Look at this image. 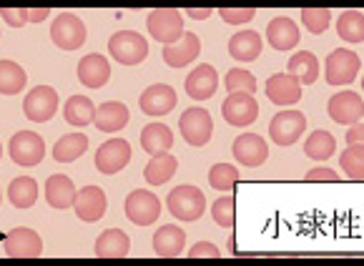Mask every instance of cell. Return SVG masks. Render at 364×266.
Masks as SVG:
<instances>
[{
    "mask_svg": "<svg viewBox=\"0 0 364 266\" xmlns=\"http://www.w3.org/2000/svg\"><path fill=\"white\" fill-rule=\"evenodd\" d=\"M108 53L121 65H139L149 55V43L136 31H118L108 41Z\"/></svg>",
    "mask_w": 364,
    "mask_h": 266,
    "instance_id": "cell-1",
    "label": "cell"
},
{
    "mask_svg": "<svg viewBox=\"0 0 364 266\" xmlns=\"http://www.w3.org/2000/svg\"><path fill=\"white\" fill-rule=\"evenodd\" d=\"M149 33L154 41H159L161 46H173L183 38V16L176 8H159V11L149 13Z\"/></svg>",
    "mask_w": 364,
    "mask_h": 266,
    "instance_id": "cell-2",
    "label": "cell"
},
{
    "mask_svg": "<svg viewBox=\"0 0 364 266\" xmlns=\"http://www.w3.org/2000/svg\"><path fill=\"white\" fill-rule=\"evenodd\" d=\"M166 206L178 221H198L204 216L206 196L196 186H176L166 198Z\"/></svg>",
    "mask_w": 364,
    "mask_h": 266,
    "instance_id": "cell-3",
    "label": "cell"
},
{
    "mask_svg": "<svg viewBox=\"0 0 364 266\" xmlns=\"http://www.w3.org/2000/svg\"><path fill=\"white\" fill-rule=\"evenodd\" d=\"M359 68H362V60L354 50L337 48L324 60V78L329 85H349L357 78Z\"/></svg>",
    "mask_w": 364,
    "mask_h": 266,
    "instance_id": "cell-4",
    "label": "cell"
},
{
    "mask_svg": "<svg viewBox=\"0 0 364 266\" xmlns=\"http://www.w3.org/2000/svg\"><path fill=\"white\" fill-rule=\"evenodd\" d=\"M178 128H181V136L186 144L191 146H206L211 141V133H214V121H211V113L206 108H186L183 116L178 118Z\"/></svg>",
    "mask_w": 364,
    "mask_h": 266,
    "instance_id": "cell-5",
    "label": "cell"
},
{
    "mask_svg": "<svg viewBox=\"0 0 364 266\" xmlns=\"http://www.w3.org/2000/svg\"><path fill=\"white\" fill-rule=\"evenodd\" d=\"M50 38L60 50H78L88 38V31L78 16L73 13H60L50 26Z\"/></svg>",
    "mask_w": 364,
    "mask_h": 266,
    "instance_id": "cell-6",
    "label": "cell"
},
{
    "mask_svg": "<svg viewBox=\"0 0 364 266\" xmlns=\"http://www.w3.org/2000/svg\"><path fill=\"white\" fill-rule=\"evenodd\" d=\"M8 154L18 166H38L46 156V141L36 131H18L8 144Z\"/></svg>",
    "mask_w": 364,
    "mask_h": 266,
    "instance_id": "cell-7",
    "label": "cell"
},
{
    "mask_svg": "<svg viewBox=\"0 0 364 266\" xmlns=\"http://www.w3.org/2000/svg\"><path fill=\"white\" fill-rule=\"evenodd\" d=\"M306 131V116L301 111H282L269 123V136L277 146H291Z\"/></svg>",
    "mask_w": 364,
    "mask_h": 266,
    "instance_id": "cell-8",
    "label": "cell"
},
{
    "mask_svg": "<svg viewBox=\"0 0 364 266\" xmlns=\"http://www.w3.org/2000/svg\"><path fill=\"white\" fill-rule=\"evenodd\" d=\"M58 111V93L50 85H36L23 101V113L33 123H46Z\"/></svg>",
    "mask_w": 364,
    "mask_h": 266,
    "instance_id": "cell-9",
    "label": "cell"
},
{
    "mask_svg": "<svg viewBox=\"0 0 364 266\" xmlns=\"http://www.w3.org/2000/svg\"><path fill=\"white\" fill-rule=\"evenodd\" d=\"M124 208H126L129 221L136 226H151L156 218L161 216V201L151 191H144V188L131 191L129 196H126Z\"/></svg>",
    "mask_w": 364,
    "mask_h": 266,
    "instance_id": "cell-10",
    "label": "cell"
},
{
    "mask_svg": "<svg viewBox=\"0 0 364 266\" xmlns=\"http://www.w3.org/2000/svg\"><path fill=\"white\" fill-rule=\"evenodd\" d=\"M221 116L231 126H252L259 116V103L252 93H229V98L221 103Z\"/></svg>",
    "mask_w": 364,
    "mask_h": 266,
    "instance_id": "cell-11",
    "label": "cell"
},
{
    "mask_svg": "<svg viewBox=\"0 0 364 266\" xmlns=\"http://www.w3.org/2000/svg\"><path fill=\"white\" fill-rule=\"evenodd\" d=\"M327 113L334 123L354 126V123H359V118L364 116V101L359 93H352V91L334 93L327 103Z\"/></svg>",
    "mask_w": 364,
    "mask_h": 266,
    "instance_id": "cell-12",
    "label": "cell"
},
{
    "mask_svg": "<svg viewBox=\"0 0 364 266\" xmlns=\"http://www.w3.org/2000/svg\"><path fill=\"white\" fill-rule=\"evenodd\" d=\"M131 161V144L126 139H111L96 151V169L103 176H113Z\"/></svg>",
    "mask_w": 364,
    "mask_h": 266,
    "instance_id": "cell-13",
    "label": "cell"
},
{
    "mask_svg": "<svg viewBox=\"0 0 364 266\" xmlns=\"http://www.w3.org/2000/svg\"><path fill=\"white\" fill-rule=\"evenodd\" d=\"M75 216L80 221H86V224H96L106 216V208H108V198H106V191L98 186H83L75 196Z\"/></svg>",
    "mask_w": 364,
    "mask_h": 266,
    "instance_id": "cell-14",
    "label": "cell"
},
{
    "mask_svg": "<svg viewBox=\"0 0 364 266\" xmlns=\"http://www.w3.org/2000/svg\"><path fill=\"white\" fill-rule=\"evenodd\" d=\"M231 154H234V159L239 164L257 169L269 159V146L259 133H241V136H236L234 146H231Z\"/></svg>",
    "mask_w": 364,
    "mask_h": 266,
    "instance_id": "cell-15",
    "label": "cell"
},
{
    "mask_svg": "<svg viewBox=\"0 0 364 266\" xmlns=\"http://www.w3.org/2000/svg\"><path fill=\"white\" fill-rule=\"evenodd\" d=\"M176 91L166 83H154L149 85L139 98V106L146 116H166L176 108Z\"/></svg>",
    "mask_w": 364,
    "mask_h": 266,
    "instance_id": "cell-16",
    "label": "cell"
},
{
    "mask_svg": "<svg viewBox=\"0 0 364 266\" xmlns=\"http://www.w3.org/2000/svg\"><path fill=\"white\" fill-rule=\"evenodd\" d=\"M267 98L277 106H294L301 101V80L291 73H274L267 80Z\"/></svg>",
    "mask_w": 364,
    "mask_h": 266,
    "instance_id": "cell-17",
    "label": "cell"
},
{
    "mask_svg": "<svg viewBox=\"0 0 364 266\" xmlns=\"http://www.w3.org/2000/svg\"><path fill=\"white\" fill-rule=\"evenodd\" d=\"M219 88V73L214 65L201 63L186 75V93L193 101H209Z\"/></svg>",
    "mask_w": 364,
    "mask_h": 266,
    "instance_id": "cell-18",
    "label": "cell"
},
{
    "mask_svg": "<svg viewBox=\"0 0 364 266\" xmlns=\"http://www.w3.org/2000/svg\"><path fill=\"white\" fill-rule=\"evenodd\" d=\"M3 249H6L8 256H18V259H21V256L23 259H36V256L43 254V239H41L33 229L21 226V229H13L11 234H8Z\"/></svg>",
    "mask_w": 364,
    "mask_h": 266,
    "instance_id": "cell-19",
    "label": "cell"
},
{
    "mask_svg": "<svg viewBox=\"0 0 364 266\" xmlns=\"http://www.w3.org/2000/svg\"><path fill=\"white\" fill-rule=\"evenodd\" d=\"M201 53V41H198L196 33H183V38L173 46H164V63L171 65V68H183L191 60L198 58Z\"/></svg>",
    "mask_w": 364,
    "mask_h": 266,
    "instance_id": "cell-20",
    "label": "cell"
},
{
    "mask_svg": "<svg viewBox=\"0 0 364 266\" xmlns=\"http://www.w3.org/2000/svg\"><path fill=\"white\" fill-rule=\"evenodd\" d=\"M111 78V63L103 58L101 53H91V55H83L78 63V80L86 88H103Z\"/></svg>",
    "mask_w": 364,
    "mask_h": 266,
    "instance_id": "cell-21",
    "label": "cell"
},
{
    "mask_svg": "<svg viewBox=\"0 0 364 266\" xmlns=\"http://www.w3.org/2000/svg\"><path fill=\"white\" fill-rule=\"evenodd\" d=\"M299 38H301L299 26H296L291 18L279 16V18H274V21L267 26V41H269V46H272L274 50H291V48H296Z\"/></svg>",
    "mask_w": 364,
    "mask_h": 266,
    "instance_id": "cell-22",
    "label": "cell"
},
{
    "mask_svg": "<svg viewBox=\"0 0 364 266\" xmlns=\"http://www.w3.org/2000/svg\"><path fill=\"white\" fill-rule=\"evenodd\" d=\"M129 121H131V113H129V108H126L121 101L101 103V106L96 108V118H93V123H96V128L101 133L121 131V128H124Z\"/></svg>",
    "mask_w": 364,
    "mask_h": 266,
    "instance_id": "cell-23",
    "label": "cell"
},
{
    "mask_svg": "<svg viewBox=\"0 0 364 266\" xmlns=\"http://www.w3.org/2000/svg\"><path fill=\"white\" fill-rule=\"evenodd\" d=\"M264 48V41L257 31H241L234 33L229 41V55L234 60H241V63H249V60H257L259 53Z\"/></svg>",
    "mask_w": 364,
    "mask_h": 266,
    "instance_id": "cell-24",
    "label": "cell"
},
{
    "mask_svg": "<svg viewBox=\"0 0 364 266\" xmlns=\"http://www.w3.org/2000/svg\"><path fill=\"white\" fill-rule=\"evenodd\" d=\"M129 251H131V239L121 229H108L96 239L98 259H126Z\"/></svg>",
    "mask_w": 364,
    "mask_h": 266,
    "instance_id": "cell-25",
    "label": "cell"
},
{
    "mask_svg": "<svg viewBox=\"0 0 364 266\" xmlns=\"http://www.w3.org/2000/svg\"><path fill=\"white\" fill-rule=\"evenodd\" d=\"M183 244H186V231L176 224L161 226L154 234V251L159 256H164V259L178 256L183 251Z\"/></svg>",
    "mask_w": 364,
    "mask_h": 266,
    "instance_id": "cell-26",
    "label": "cell"
},
{
    "mask_svg": "<svg viewBox=\"0 0 364 266\" xmlns=\"http://www.w3.org/2000/svg\"><path fill=\"white\" fill-rule=\"evenodd\" d=\"M75 196H78V191L68 176L55 174L46 181V201L53 208H70L75 203Z\"/></svg>",
    "mask_w": 364,
    "mask_h": 266,
    "instance_id": "cell-27",
    "label": "cell"
},
{
    "mask_svg": "<svg viewBox=\"0 0 364 266\" xmlns=\"http://www.w3.org/2000/svg\"><path fill=\"white\" fill-rule=\"evenodd\" d=\"M141 146L149 156H164L171 151L173 146V133L164 123H149L141 131Z\"/></svg>",
    "mask_w": 364,
    "mask_h": 266,
    "instance_id": "cell-28",
    "label": "cell"
},
{
    "mask_svg": "<svg viewBox=\"0 0 364 266\" xmlns=\"http://www.w3.org/2000/svg\"><path fill=\"white\" fill-rule=\"evenodd\" d=\"M176 169H178L176 156H171V154L151 156V161H149V166H146L144 176H146V181H149L151 186H164V183L173 179Z\"/></svg>",
    "mask_w": 364,
    "mask_h": 266,
    "instance_id": "cell-29",
    "label": "cell"
},
{
    "mask_svg": "<svg viewBox=\"0 0 364 266\" xmlns=\"http://www.w3.org/2000/svg\"><path fill=\"white\" fill-rule=\"evenodd\" d=\"M88 151V136L86 133H68L63 139L55 141L53 146V159L58 164H70V161L80 159Z\"/></svg>",
    "mask_w": 364,
    "mask_h": 266,
    "instance_id": "cell-30",
    "label": "cell"
},
{
    "mask_svg": "<svg viewBox=\"0 0 364 266\" xmlns=\"http://www.w3.org/2000/svg\"><path fill=\"white\" fill-rule=\"evenodd\" d=\"M63 116L70 126L86 128L96 118V106H93V101L88 96H70L63 106Z\"/></svg>",
    "mask_w": 364,
    "mask_h": 266,
    "instance_id": "cell-31",
    "label": "cell"
},
{
    "mask_svg": "<svg viewBox=\"0 0 364 266\" xmlns=\"http://www.w3.org/2000/svg\"><path fill=\"white\" fill-rule=\"evenodd\" d=\"M28 83V73L16 60H0V93L3 96H16L23 93Z\"/></svg>",
    "mask_w": 364,
    "mask_h": 266,
    "instance_id": "cell-32",
    "label": "cell"
},
{
    "mask_svg": "<svg viewBox=\"0 0 364 266\" xmlns=\"http://www.w3.org/2000/svg\"><path fill=\"white\" fill-rule=\"evenodd\" d=\"M8 198L16 208H31L38 201V181L31 176H18L8 186Z\"/></svg>",
    "mask_w": 364,
    "mask_h": 266,
    "instance_id": "cell-33",
    "label": "cell"
},
{
    "mask_svg": "<svg viewBox=\"0 0 364 266\" xmlns=\"http://www.w3.org/2000/svg\"><path fill=\"white\" fill-rule=\"evenodd\" d=\"M291 75L301 80V85H311L316 78H319V58L309 50H301V53H294L289 58V65H287Z\"/></svg>",
    "mask_w": 364,
    "mask_h": 266,
    "instance_id": "cell-34",
    "label": "cell"
},
{
    "mask_svg": "<svg viewBox=\"0 0 364 266\" xmlns=\"http://www.w3.org/2000/svg\"><path fill=\"white\" fill-rule=\"evenodd\" d=\"M334 151H337V141H334L332 133L324 131V128H319V131L311 133L304 144V154L309 156V159H316V161H327Z\"/></svg>",
    "mask_w": 364,
    "mask_h": 266,
    "instance_id": "cell-35",
    "label": "cell"
},
{
    "mask_svg": "<svg viewBox=\"0 0 364 266\" xmlns=\"http://www.w3.org/2000/svg\"><path fill=\"white\" fill-rule=\"evenodd\" d=\"M337 36L347 43H364V13L347 11L337 21Z\"/></svg>",
    "mask_w": 364,
    "mask_h": 266,
    "instance_id": "cell-36",
    "label": "cell"
},
{
    "mask_svg": "<svg viewBox=\"0 0 364 266\" xmlns=\"http://www.w3.org/2000/svg\"><path fill=\"white\" fill-rule=\"evenodd\" d=\"M339 166L349 179L364 181V146H347L344 154L339 156Z\"/></svg>",
    "mask_w": 364,
    "mask_h": 266,
    "instance_id": "cell-37",
    "label": "cell"
},
{
    "mask_svg": "<svg viewBox=\"0 0 364 266\" xmlns=\"http://www.w3.org/2000/svg\"><path fill=\"white\" fill-rule=\"evenodd\" d=\"M209 183H211V188L226 193L239 183V171L231 164H216V166H211V171H209Z\"/></svg>",
    "mask_w": 364,
    "mask_h": 266,
    "instance_id": "cell-38",
    "label": "cell"
},
{
    "mask_svg": "<svg viewBox=\"0 0 364 266\" xmlns=\"http://www.w3.org/2000/svg\"><path fill=\"white\" fill-rule=\"evenodd\" d=\"M224 85L229 93H257V78L244 68H231L224 78Z\"/></svg>",
    "mask_w": 364,
    "mask_h": 266,
    "instance_id": "cell-39",
    "label": "cell"
},
{
    "mask_svg": "<svg viewBox=\"0 0 364 266\" xmlns=\"http://www.w3.org/2000/svg\"><path fill=\"white\" fill-rule=\"evenodd\" d=\"M301 23H304V28L309 33L321 36L332 23V11H327V8H304L301 11Z\"/></svg>",
    "mask_w": 364,
    "mask_h": 266,
    "instance_id": "cell-40",
    "label": "cell"
},
{
    "mask_svg": "<svg viewBox=\"0 0 364 266\" xmlns=\"http://www.w3.org/2000/svg\"><path fill=\"white\" fill-rule=\"evenodd\" d=\"M211 213H214V221L221 226V229H231L236 224V201L234 196H221L219 201L211 206Z\"/></svg>",
    "mask_w": 364,
    "mask_h": 266,
    "instance_id": "cell-41",
    "label": "cell"
},
{
    "mask_svg": "<svg viewBox=\"0 0 364 266\" xmlns=\"http://www.w3.org/2000/svg\"><path fill=\"white\" fill-rule=\"evenodd\" d=\"M216 13L229 26H241V23H249L257 18V8H219Z\"/></svg>",
    "mask_w": 364,
    "mask_h": 266,
    "instance_id": "cell-42",
    "label": "cell"
},
{
    "mask_svg": "<svg viewBox=\"0 0 364 266\" xmlns=\"http://www.w3.org/2000/svg\"><path fill=\"white\" fill-rule=\"evenodd\" d=\"M0 16H3V21H6L11 28H23L26 23H31V18H28V8H3Z\"/></svg>",
    "mask_w": 364,
    "mask_h": 266,
    "instance_id": "cell-43",
    "label": "cell"
},
{
    "mask_svg": "<svg viewBox=\"0 0 364 266\" xmlns=\"http://www.w3.org/2000/svg\"><path fill=\"white\" fill-rule=\"evenodd\" d=\"M188 259H201V256H206V259H216V256H221L219 246H214L211 241H198V244L191 246V251H188Z\"/></svg>",
    "mask_w": 364,
    "mask_h": 266,
    "instance_id": "cell-44",
    "label": "cell"
},
{
    "mask_svg": "<svg viewBox=\"0 0 364 266\" xmlns=\"http://www.w3.org/2000/svg\"><path fill=\"white\" fill-rule=\"evenodd\" d=\"M309 183H316V181H329V183H337L339 181V174H334L332 169H324V166H319V169H311L309 174L304 176Z\"/></svg>",
    "mask_w": 364,
    "mask_h": 266,
    "instance_id": "cell-45",
    "label": "cell"
},
{
    "mask_svg": "<svg viewBox=\"0 0 364 266\" xmlns=\"http://www.w3.org/2000/svg\"><path fill=\"white\" fill-rule=\"evenodd\" d=\"M347 144L349 146H364V123H354V126H349Z\"/></svg>",
    "mask_w": 364,
    "mask_h": 266,
    "instance_id": "cell-46",
    "label": "cell"
},
{
    "mask_svg": "<svg viewBox=\"0 0 364 266\" xmlns=\"http://www.w3.org/2000/svg\"><path fill=\"white\" fill-rule=\"evenodd\" d=\"M50 13V8H33V11H28V18H31V23H41L46 21Z\"/></svg>",
    "mask_w": 364,
    "mask_h": 266,
    "instance_id": "cell-47",
    "label": "cell"
},
{
    "mask_svg": "<svg viewBox=\"0 0 364 266\" xmlns=\"http://www.w3.org/2000/svg\"><path fill=\"white\" fill-rule=\"evenodd\" d=\"M188 16H191L193 18V21H206V18H209L211 16V13H214V11H209V8H204V11H201V8H188Z\"/></svg>",
    "mask_w": 364,
    "mask_h": 266,
    "instance_id": "cell-48",
    "label": "cell"
},
{
    "mask_svg": "<svg viewBox=\"0 0 364 266\" xmlns=\"http://www.w3.org/2000/svg\"><path fill=\"white\" fill-rule=\"evenodd\" d=\"M0 156H3V146H0Z\"/></svg>",
    "mask_w": 364,
    "mask_h": 266,
    "instance_id": "cell-49",
    "label": "cell"
},
{
    "mask_svg": "<svg viewBox=\"0 0 364 266\" xmlns=\"http://www.w3.org/2000/svg\"><path fill=\"white\" fill-rule=\"evenodd\" d=\"M362 91H364V78H362Z\"/></svg>",
    "mask_w": 364,
    "mask_h": 266,
    "instance_id": "cell-50",
    "label": "cell"
}]
</instances>
